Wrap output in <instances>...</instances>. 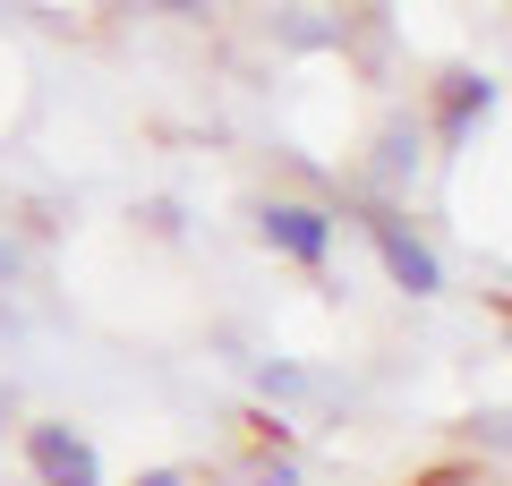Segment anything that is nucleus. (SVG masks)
Here are the masks:
<instances>
[{
	"instance_id": "2",
	"label": "nucleus",
	"mask_w": 512,
	"mask_h": 486,
	"mask_svg": "<svg viewBox=\"0 0 512 486\" xmlns=\"http://www.w3.org/2000/svg\"><path fill=\"white\" fill-rule=\"evenodd\" d=\"M256 239H265L274 256H291V265L316 273V265L333 256V214H325V205H291V197H282V205L256 214Z\"/></svg>"
},
{
	"instance_id": "8",
	"label": "nucleus",
	"mask_w": 512,
	"mask_h": 486,
	"mask_svg": "<svg viewBox=\"0 0 512 486\" xmlns=\"http://www.w3.org/2000/svg\"><path fill=\"white\" fill-rule=\"evenodd\" d=\"M9 273H18V248H0V282H9Z\"/></svg>"
},
{
	"instance_id": "6",
	"label": "nucleus",
	"mask_w": 512,
	"mask_h": 486,
	"mask_svg": "<svg viewBox=\"0 0 512 486\" xmlns=\"http://www.w3.org/2000/svg\"><path fill=\"white\" fill-rule=\"evenodd\" d=\"M419 486H478V469H461V461H444V469H427Z\"/></svg>"
},
{
	"instance_id": "1",
	"label": "nucleus",
	"mask_w": 512,
	"mask_h": 486,
	"mask_svg": "<svg viewBox=\"0 0 512 486\" xmlns=\"http://www.w3.org/2000/svg\"><path fill=\"white\" fill-rule=\"evenodd\" d=\"M367 239H376V256H384V273H393V290H410V299H436V290H444L436 248H427L402 214H384V205H376V214H367Z\"/></svg>"
},
{
	"instance_id": "5",
	"label": "nucleus",
	"mask_w": 512,
	"mask_h": 486,
	"mask_svg": "<svg viewBox=\"0 0 512 486\" xmlns=\"http://www.w3.org/2000/svg\"><path fill=\"white\" fill-rule=\"evenodd\" d=\"M410 162H419V154H410V128H393V137H384V180H402Z\"/></svg>"
},
{
	"instance_id": "3",
	"label": "nucleus",
	"mask_w": 512,
	"mask_h": 486,
	"mask_svg": "<svg viewBox=\"0 0 512 486\" xmlns=\"http://www.w3.org/2000/svg\"><path fill=\"white\" fill-rule=\"evenodd\" d=\"M26 469H35L43 486H103V461H94V444H86L77 427H60V418L26 427Z\"/></svg>"
},
{
	"instance_id": "7",
	"label": "nucleus",
	"mask_w": 512,
	"mask_h": 486,
	"mask_svg": "<svg viewBox=\"0 0 512 486\" xmlns=\"http://www.w3.org/2000/svg\"><path fill=\"white\" fill-rule=\"evenodd\" d=\"M128 486H188L180 469H146V478H128Z\"/></svg>"
},
{
	"instance_id": "4",
	"label": "nucleus",
	"mask_w": 512,
	"mask_h": 486,
	"mask_svg": "<svg viewBox=\"0 0 512 486\" xmlns=\"http://www.w3.org/2000/svg\"><path fill=\"white\" fill-rule=\"evenodd\" d=\"M487 103H495V86H487V77H470V69H461V77H444V111H436V137H444V145H461V137H470L478 120H487Z\"/></svg>"
},
{
	"instance_id": "9",
	"label": "nucleus",
	"mask_w": 512,
	"mask_h": 486,
	"mask_svg": "<svg viewBox=\"0 0 512 486\" xmlns=\"http://www.w3.org/2000/svg\"><path fill=\"white\" fill-rule=\"evenodd\" d=\"M163 9H205V0H163Z\"/></svg>"
}]
</instances>
